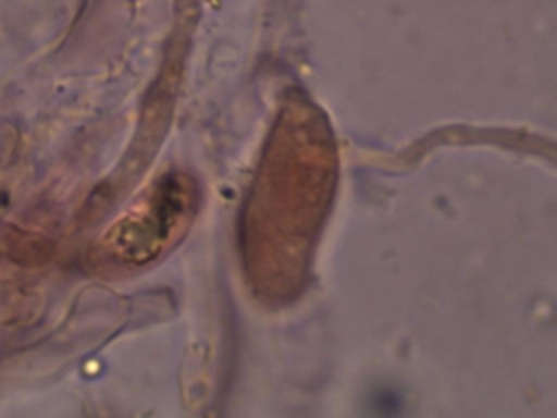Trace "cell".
<instances>
[{"mask_svg": "<svg viewBox=\"0 0 557 418\" xmlns=\"http://www.w3.org/2000/svg\"><path fill=\"white\" fill-rule=\"evenodd\" d=\"M197 206L194 180L185 173H168L110 225L100 241V251L123 267L151 263L184 237Z\"/></svg>", "mask_w": 557, "mask_h": 418, "instance_id": "6da1fadb", "label": "cell"}]
</instances>
